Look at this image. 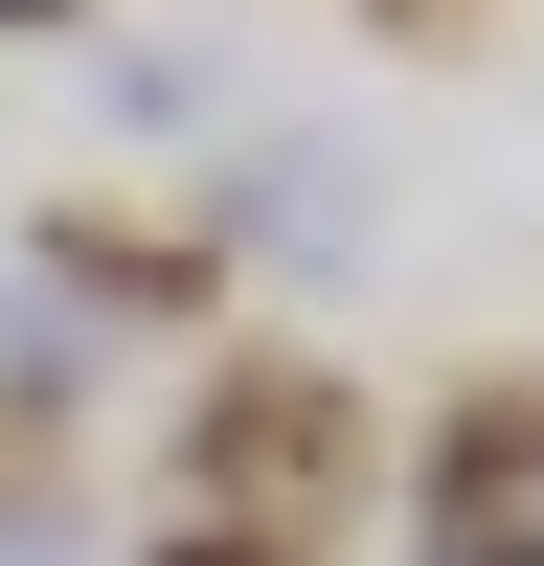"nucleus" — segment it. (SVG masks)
<instances>
[{"label":"nucleus","instance_id":"obj_2","mask_svg":"<svg viewBox=\"0 0 544 566\" xmlns=\"http://www.w3.org/2000/svg\"><path fill=\"white\" fill-rule=\"evenodd\" d=\"M181 566H295V544H272V522H205V544H181Z\"/></svg>","mask_w":544,"mask_h":566},{"label":"nucleus","instance_id":"obj_3","mask_svg":"<svg viewBox=\"0 0 544 566\" xmlns=\"http://www.w3.org/2000/svg\"><path fill=\"white\" fill-rule=\"evenodd\" d=\"M0 23H69V0H0Z\"/></svg>","mask_w":544,"mask_h":566},{"label":"nucleus","instance_id":"obj_1","mask_svg":"<svg viewBox=\"0 0 544 566\" xmlns=\"http://www.w3.org/2000/svg\"><path fill=\"white\" fill-rule=\"evenodd\" d=\"M317 453H341L317 386H205V476H317Z\"/></svg>","mask_w":544,"mask_h":566},{"label":"nucleus","instance_id":"obj_4","mask_svg":"<svg viewBox=\"0 0 544 566\" xmlns=\"http://www.w3.org/2000/svg\"><path fill=\"white\" fill-rule=\"evenodd\" d=\"M386 23H453V0H386Z\"/></svg>","mask_w":544,"mask_h":566}]
</instances>
